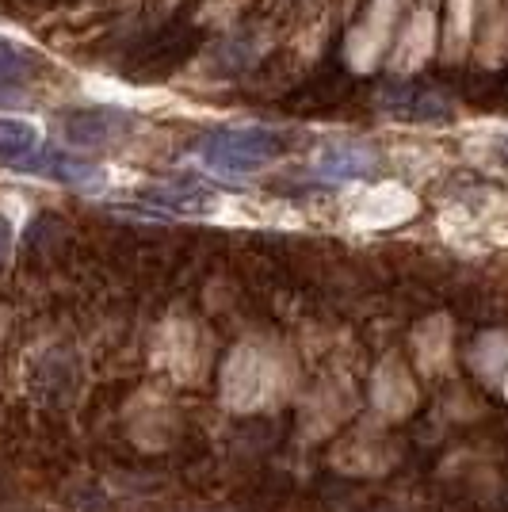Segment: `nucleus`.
I'll use <instances>...</instances> for the list:
<instances>
[{"mask_svg": "<svg viewBox=\"0 0 508 512\" xmlns=\"http://www.w3.org/2000/svg\"><path fill=\"white\" fill-rule=\"evenodd\" d=\"M501 157H505V161H508V138H505V142H501Z\"/></svg>", "mask_w": 508, "mask_h": 512, "instance_id": "nucleus-10", "label": "nucleus"}, {"mask_svg": "<svg viewBox=\"0 0 508 512\" xmlns=\"http://www.w3.org/2000/svg\"><path fill=\"white\" fill-rule=\"evenodd\" d=\"M8 249H12V226H8V218L0 214V264H4Z\"/></svg>", "mask_w": 508, "mask_h": 512, "instance_id": "nucleus-9", "label": "nucleus"}, {"mask_svg": "<svg viewBox=\"0 0 508 512\" xmlns=\"http://www.w3.org/2000/svg\"><path fill=\"white\" fill-rule=\"evenodd\" d=\"M146 203L161 207L165 214H207L214 207V195L207 188H191V184H176V188H149L142 192Z\"/></svg>", "mask_w": 508, "mask_h": 512, "instance_id": "nucleus-6", "label": "nucleus"}, {"mask_svg": "<svg viewBox=\"0 0 508 512\" xmlns=\"http://www.w3.org/2000/svg\"><path fill=\"white\" fill-rule=\"evenodd\" d=\"M138 127V115L127 107H77L62 119V134L69 146L77 150H107L130 138Z\"/></svg>", "mask_w": 508, "mask_h": 512, "instance_id": "nucleus-2", "label": "nucleus"}, {"mask_svg": "<svg viewBox=\"0 0 508 512\" xmlns=\"http://www.w3.org/2000/svg\"><path fill=\"white\" fill-rule=\"evenodd\" d=\"M39 150V130L27 119H0V161L4 165H20L23 157Z\"/></svg>", "mask_w": 508, "mask_h": 512, "instance_id": "nucleus-7", "label": "nucleus"}, {"mask_svg": "<svg viewBox=\"0 0 508 512\" xmlns=\"http://www.w3.org/2000/svg\"><path fill=\"white\" fill-rule=\"evenodd\" d=\"M291 150V134L276 127H222L203 134L199 142V157L203 165L226 176H249L260 172L264 165L279 161Z\"/></svg>", "mask_w": 508, "mask_h": 512, "instance_id": "nucleus-1", "label": "nucleus"}, {"mask_svg": "<svg viewBox=\"0 0 508 512\" xmlns=\"http://www.w3.org/2000/svg\"><path fill=\"white\" fill-rule=\"evenodd\" d=\"M318 172L325 180H363L375 172V153L360 146H325L318 153Z\"/></svg>", "mask_w": 508, "mask_h": 512, "instance_id": "nucleus-5", "label": "nucleus"}, {"mask_svg": "<svg viewBox=\"0 0 508 512\" xmlns=\"http://www.w3.org/2000/svg\"><path fill=\"white\" fill-rule=\"evenodd\" d=\"M382 107L398 119H409V123H444L451 115V107L436 92H413V88H390L382 96Z\"/></svg>", "mask_w": 508, "mask_h": 512, "instance_id": "nucleus-4", "label": "nucleus"}, {"mask_svg": "<svg viewBox=\"0 0 508 512\" xmlns=\"http://www.w3.org/2000/svg\"><path fill=\"white\" fill-rule=\"evenodd\" d=\"M31 58L23 54V50H16V46L0 43V88H16L23 85L27 77H31Z\"/></svg>", "mask_w": 508, "mask_h": 512, "instance_id": "nucleus-8", "label": "nucleus"}, {"mask_svg": "<svg viewBox=\"0 0 508 512\" xmlns=\"http://www.w3.org/2000/svg\"><path fill=\"white\" fill-rule=\"evenodd\" d=\"M16 169L39 172V176H50V180H58V184H73V188H88V184H96V180L104 176L100 165H92L85 157L62 153V150H35L31 157H23Z\"/></svg>", "mask_w": 508, "mask_h": 512, "instance_id": "nucleus-3", "label": "nucleus"}]
</instances>
